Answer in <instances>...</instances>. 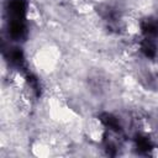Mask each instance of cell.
<instances>
[{
    "instance_id": "1",
    "label": "cell",
    "mask_w": 158,
    "mask_h": 158,
    "mask_svg": "<svg viewBox=\"0 0 158 158\" xmlns=\"http://www.w3.org/2000/svg\"><path fill=\"white\" fill-rule=\"evenodd\" d=\"M83 132L85 137L95 144H101L106 138V126L98 116H89L83 123Z\"/></svg>"
},
{
    "instance_id": "2",
    "label": "cell",
    "mask_w": 158,
    "mask_h": 158,
    "mask_svg": "<svg viewBox=\"0 0 158 158\" xmlns=\"http://www.w3.org/2000/svg\"><path fill=\"white\" fill-rule=\"evenodd\" d=\"M30 148H31L32 154L37 157H48L52 154V149H53L49 141H46L43 138H36L31 143Z\"/></svg>"
},
{
    "instance_id": "3",
    "label": "cell",
    "mask_w": 158,
    "mask_h": 158,
    "mask_svg": "<svg viewBox=\"0 0 158 158\" xmlns=\"http://www.w3.org/2000/svg\"><path fill=\"white\" fill-rule=\"evenodd\" d=\"M25 17L32 23H38L40 21H42V12L36 2H27L25 7Z\"/></svg>"
}]
</instances>
